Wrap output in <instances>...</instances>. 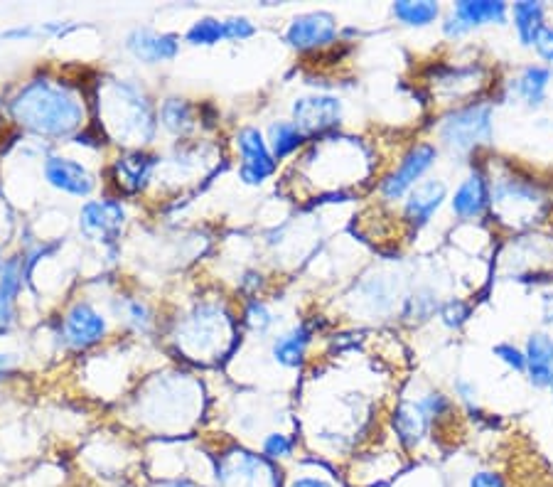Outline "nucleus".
<instances>
[{
  "mask_svg": "<svg viewBox=\"0 0 553 487\" xmlns=\"http://www.w3.org/2000/svg\"><path fill=\"white\" fill-rule=\"evenodd\" d=\"M10 116L35 136L62 141L84 126V104L62 84L32 79L10 101Z\"/></svg>",
  "mask_w": 553,
  "mask_h": 487,
  "instance_id": "nucleus-1",
  "label": "nucleus"
},
{
  "mask_svg": "<svg viewBox=\"0 0 553 487\" xmlns=\"http://www.w3.org/2000/svg\"><path fill=\"white\" fill-rule=\"evenodd\" d=\"M104 128L123 146H148L158 131L153 104L136 84L111 82L101 96Z\"/></svg>",
  "mask_w": 553,
  "mask_h": 487,
  "instance_id": "nucleus-2",
  "label": "nucleus"
},
{
  "mask_svg": "<svg viewBox=\"0 0 553 487\" xmlns=\"http://www.w3.org/2000/svg\"><path fill=\"white\" fill-rule=\"evenodd\" d=\"M438 138L448 151L472 153L492 141V106L467 104L450 111L438 128Z\"/></svg>",
  "mask_w": 553,
  "mask_h": 487,
  "instance_id": "nucleus-3",
  "label": "nucleus"
},
{
  "mask_svg": "<svg viewBox=\"0 0 553 487\" xmlns=\"http://www.w3.org/2000/svg\"><path fill=\"white\" fill-rule=\"evenodd\" d=\"M217 483L219 487H281V473L268 458L232 448L217 460Z\"/></svg>",
  "mask_w": 553,
  "mask_h": 487,
  "instance_id": "nucleus-4",
  "label": "nucleus"
},
{
  "mask_svg": "<svg viewBox=\"0 0 553 487\" xmlns=\"http://www.w3.org/2000/svg\"><path fill=\"white\" fill-rule=\"evenodd\" d=\"M436 160H438V148L433 146V143H416L413 148H408V153L399 160L394 173H389L384 180H381L379 185L381 197L389 202L406 200L408 192L421 183V178L433 168V165H436Z\"/></svg>",
  "mask_w": 553,
  "mask_h": 487,
  "instance_id": "nucleus-5",
  "label": "nucleus"
},
{
  "mask_svg": "<svg viewBox=\"0 0 553 487\" xmlns=\"http://www.w3.org/2000/svg\"><path fill=\"white\" fill-rule=\"evenodd\" d=\"M541 202H544V195L539 192V187L534 183H526V180L507 178L499 180L492 187V210L497 212L502 222H507L509 214H512V222L509 224L522 227V224L534 222Z\"/></svg>",
  "mask_w": 553,
  "mask_h": 487,
  "instance_id": "nucleus-6",
  "label": "nucleus"
},
{
  "mask_svg": "<svg viewBox=\"0 0 553 487\" xmlns=\"http://www.w3.org/2000/svg\"><path fill=\"white\" fill-rule=\"evenodd\" d=\"M236 148H239L241 165L239 180L244 185H263L278 168V160L273 158L268 141L256 126H246L236 133Z\"/></svg>",
  "mask_w": 553,
  "mask_h": 487,
  "instance_id": "nucleus-7",
  "label": "nucleus"
},
{
  "mask_svg": "<svg viewBox=\"0 0 553 487\" xmlns=\"http://www.w3.org/2000/svg\"><path fill=\"white\" fill-rule=\"evenodd\" d=\"M342 101L330 94H310L293 101V123L308 138L325 136L342 123Z\"/></svg>",
  "mask_w": 553,
  "mask_h": 487,
  "instance_id": "nucleus-8",
  "label": "nucleus"
},
{
  "mask_svg": "<svg viewBox=\"0 0 553 487\" xmlns=\"http://www.w3.org/2000/svg\"><path fill=\"white\" fill-rule=\"evenodd\" d=\"M126 224V210L118 200H89L79 212V229L91 242L114 246Z\"/></svg>",
  "mask_w": 553,
  "mask_h": 487,
  "instance_id": "nucleus-9",
  "label": "nucleus"
},
{
  "mask_svg": "<svg viewBox=\"0 0 553 487\" xmlns=\"http://www.w3.org/2000/svg\"><path fill=\"white\" fill-rule=\"evenodd\" d=\"M106 333H109V323L89 301L72 303L64 313L62 337L72 350H89L99 345Z\"/></svg>",
  "mask_w": 553,
  "mask_h": 487,
  "instance_id": "nucleus-10",
  "label": "nucleus"
},
{
  "mask_svg": "<svg viewBox=\"0 0 553 487\" xmlns=\"http://www.w3.org/2000/svg\"><path fill=\"white\" fill-rule=\"evenodd\" d=\"M337 40V18L327 10H313L291 20L286 42L298 52H313L330 47Z\"/></svg>",
  "mask_w": 553,
  "mask_h": 487,
  "instance_id": "nucleus-11",
  "label": "nucleus"
},
{
  "mask_svg": "<svg viewBox=\"0 0 553 487\" xmlns=\"http://www.w3.org/2000/svg\"><path fill=\"white\" fill-rule=\"evenodd\" d=\"M42 175L47 185L72 197H89L96 187V178L87 165L74 158H64V155H50L42 163Z\"/></svg>",
  "mask_w": 553,
  "mask_h": 487,
  "instance_id": "nucleus-12",
  "label": "nucleus"
},
{
  "mask_svg": "<svg viewBox=\"0 0 553 487\" xmlns=\"http://www.w3.org/2000/svg\"><path fill=\"white\" fill-rule=\"evenodd\" d=\"M126 50L143 64H165L180 55V37L175 32L136 28L126 35Z\"/></svg>",
  "mask_w": 553,
  "mask_h": 487,
  "instance_id": "nucleus-13",
  "label": "nucleus"
},
{
  "mask_svg": "<svg viewBox=\"0 0 553 487\" xmlns=\"http://www.w3.org/2000/svg\"><path fill=\"white\" fill-rule=\"evenodd\" d=\"M492 207V185L482 168L472 170L450 197V210L458 219H477Z\"/></svg>",
  "mask_w": 553,
  "mask_h": 487,
  "instance_id": "nucleus-14",
  "label": "nucleus"
},
{
  "mask_svg": "<svg viewBox=\"0 0 553 487\" xmlns=\"http://www.w3.org/2000/svg\"><path fill=\"white\" fill-rule=\"evenodd\" d=\"M448 200V185L443 180H423L413 187L406 195L404 202V219H408L413 229H421L431 222V217L436 214L443 202Z\"/></svg>",
  "mask_w": 553,
  "mask_h": 487,
  "instance_id": "nucleus-15",
  "label": "nucleus"
},
{
  "mask_svg": "<svg viewBox=\"0 0 553 487\" xmlns=\"http://www.w3.org/2000/svg\"><path fill=\"white\" fill-rule=\"evenodd\" d=\"M155 168H158V158L143 151V148H133L118 155L114 163V178L118 187L128 195H136V192L146 190L153 180Z\"/></svg>",
  "mask_w": 553,
  "mask_h": 487,
  "instance_id": "nucleus-16",
  "label": "nucleus"
},
{
  "mask_svg": "<svg viewBox=\"0 0 553 487\" xmlns=\"http://www.w3.org/2000/svg\"><path fill=\"white\" fill-rule=\"evenodd\" d=\"M526 377L536 389H553V337L531 333L524 345Z\"/></svg>",
  "mask_w": 553,
  "mask_h": 487,
  "instance_id": "nucleus-17",
  "label": "nucleus"
},
{
  "mask_svg": "<svg viewBox=\"0 0 553 487\" xmlns=\"http://www.w3.org/2000/svg\"><path fill=\"white\" fill-rule=\"evenodd\" d=\"M391 426H394L396 438L406 451H416L423 441H426L428 431H431L433 421L423 414L418 401H401L391 416Z\"/></svg>",
  "mask_w": 553,
  "mask_h": 487,
  "instance_id": "nucleus-18",
  "label": "nucleus"
},
{
  "mask_svg": "<svg viewBox=\"0 0 553 487\" xmlns=\"http://www.w3.org/2000/svg\"><path fill=\"white\" fill-rule=\"evenodd\" d=\"M310 342H313V330H310V325L305 323L295 325V328L288 330V333L278 335L276 340H273V347H271L273 360H276V365L286 369L303 367Z\"/></svg>",
  "mask_w": 553,
  "mask_h": 487,
  "instance_id": "nucleus-19",
  "label": "nucleus"
},
{
  "mask_svg": "<svg viewBox=\"0 0 553 487\" xmlns=\"http://www.w3.org/2000/svg\"><path fill=\"white\" fill-rule=\"evenodd\" d=\"M453 15L467 30L482 25H504L509 18V5L502 0H460L453 5Z\"/></svg>",
  "mask_w": 553,
  "mask_h": 487,
  "instance_id": "nucleus-20",
  "label": "nucleus"
},
{
  "mask_svg": "<svg viewBox=\"0 0 553 487\" xmlns=\"http://www.w3.org/2000/svg\"><path fill=\"white\" fill-rule=\"evenodd\" d=\"M25 281V264L23 259H8L3 266V276H0V335L10 330L15 320V301L20 296V288Z\"/></svg>",
  "mask_w": 553,
  "mask_h": 487,
  "instance_id": "nucleus-21",
  "label": "nucleus"
},
{
  "mask_svg": "<svg viewBox=\"0 0 553 487\" xmlns=\"http://www.w3.org/2000/svg\"><path fill=\"white\" fill-rule=\"evenodd\" d=\"M553 79V72L544 64H529L524 67L517 77L512 79V92L519 99L526 101V106L536 109L546 101V92H549V84Z\"/></svg>",
  "mask_w": 553,
  "mask_h": 487,
  "instance_id": "nucleus-22",
  "label": "nucleus"
},
{
  "mask_svg": "<svg viewBox=\"0 0 553 487\" xmlns=\"http://www.w3.org/2000/svg\"><path fill=\"white\" fill-rule=\"evenodd\" d=\"M158 123L170 133V136H190L197 128L195 106L187 99H182V96H170V99H165L163 104H160Z\"/></svg>",
  "mask_w": 553,
  "mask_h": 487,
  "instance_id": "nucleus-23",
  "label": "nucleus"
},
{
  "mask_svg": "<svg viewBox=\"0 0 553 487\" xmlns=\"http://www.w3.org/2000/svg\"><path fill=\"white\" fill-rule=\"evenodd\" d=\"M514 20V30H517L519 42L524 47H534L536 35L546 25V8L544 3H534V0H524V3H514L509 8Z\"/></svg>",
  "mask_w": 553,
  "mask_h": 487,
  "instance_id": "nucleus-24",
  "label": "nucleus"
},
{
  "mask_svg": "<svg viewBox=\"0 0 553 487\" xmlns=\"http://www.w3.org/2000/svg\"><path fill=\"white\" fill-rule=\"evenodd\" d=\"M268 148H271L273 158L286 160L288 155L298 153L305 146L308 136L295 126L293 121H273L268 126Z\"/></svg>",
  "mask_w": 553,
  "mask_h": 487,
  "instance_id": "nucleus-25",
  "label": "nucleus"
},
{
  "mask_svg": "<svg viewBox=\"0 0 553 487\" xmlns=\"http://www.w3.org/2000/svg\"><path fill=\"white\" fill-rule=\"evenodd\" d=\"M391 13L406 28H428L440 18V5L433 0H421V3H411V0H399L391 5Z\"/></svg>",
  "mask_w": 553,
  "mask_h": 487,
  "instance_id": "nucleus-26",
  "label": "nucleus"
},
{
  "mask_svg": "<svg viewBox=\"0 0 553 487\" xmlns=\"http://www.w3.org/2000/svg\"><path fill=\"white\" fill-rule=\"evenodd\" d=\"M440 310V301L431 288H418L416 293L404 301V318L413 320V323H426Z\"/></svg>",
  "mask_w": 553,
  "mask_h": 487,
  "instance_id": "nucleus-27",
  "label": "nucleus"
},
{
  "mask_svg": "<svg viewBox=\"0 0 553 487\" xmlns=\"http://www.w3.org/2000/svg\"><path fill=\"white\" fill-rule=\"evenodd\" d=\"M185 40L195 47L219 45L222 40H227V37H224V20L212 18V15H204V18L197 20V23H192V28L187 30Z\"/></svg>",
  "mask_w": 553,
  "mask_h": 487,
  "instance_id": "nucleus-28",
  "label": "nucleus"
},
{
  "mask_svg": "<svg viewBox=\"0 0 553 487\" xmlns=\"http://www.w3.org/2000/svg\"><path fill=\"white\" fill-rule=\"evenodd\" d=\"M116 313L123 315V323L131 325L136 333H148L153 328V313L143 301H136V298H123V301L114 303Z\"/></svg>",
  "mask_w": 553,
  "mask_h": 487,
  "instance_id": "nucleus-29",
  "label": "nucleus"
},
{
  "mask_svg": "<svg viewBox=\"0 0 553 487\" xmlns=\"http://www.w3.org/2000/svg\"><path fill=\"white\" fill-rule=\"evenodd\" d=\"M261 451H263V458H268V460H286L293 456L295 438L288 436V433L273 431L263 438Z\"/></svg>",
  "mask_w": 553,
  "mask_h": 487,
  "instance_id": "nucleus-30",
  "label": "nucleus"
},
{
  "mask_svg": "<svg viewBox=\"0 0 553 487\" xmlns=\"http://www.w3.org/2000/svg\"><path fill=\"white\" fill-rule=\"evenodd\" d=\"M470 313H472L470 305H467L465 301H460V298H450V301H445L438 310L440 320H443V325L448 330L463 328L467 320H470Z\"/></svg>",
  "mask_w": 553,
  "mask_h": 487,
  "instance_id": "nucleus-31",
  "label": "nucleus"
},
{
  "mask_svg": "<svg viewBox=\"0 0 553 487\" xmlns=\"http://www.w3.org/2000/svg\"><path fill=\"white\" fill-rule=\"evenodd\" d=\"M244 320H246V325H249V328L254 330V333H259V335H266L268 330L276 325V318H273V313L268 310V305L261 303V301H251L249 305H246Z\"/></svg>",
  "mask_w": 553,
  "mask_h": 487,
  "instance_id": "nucleus-32",
  "label": "nucleus"
},
{
  "mask_svg": "<svg viewBox=\"0 0 553 487\" xmlns=\"http://www.w3.org/2000/svg\"><path fill=\"white\" fill-rule=\"evenodd\" d=\"M492 355H495L499 362H504V365H507L509 369H514V372H524L526 374L524 350H519L514 342H499V345L492 347Z\"/></svg>",
  "mask_w": 553,
  "mask_h": 487,
  "instance_id": "nucleus-33",
  "label": "nucleus"
},
{
  "mask_svg": "<svg viewBox=\"0 0 553 487\" xmlns=\"http://www.w3.org/2000/svg\"><path fill=\"white\" fill-rule=\"evenodd\" d=\"M256 35V25L251 23L246 15H232V18L224 20V37L232 42H244L251 40Z\"/></svg>",
  "mask_w": 553,
  "mask_h": 487,
  "instance_id": "nucleus-34",
  "label": "nucleus"
},
{
  "mask_svg": "<svg viewBox=\"0 0 553 487\" xmlns=\"http://www.w3.org/2000/svg\"><path fill=\"white\" fill-rule=\"evenodd\" d=\"M467 487H507V480L497 470H475L467 480Z\"/></svg>",
  "mask_w": 553,
  "mask_h": 487,
  "instance_id": "nucleus-35",
  "label": "nucleus"
},
{
  "mask_svg": "<svg viewBox=\"0 0 553 487\" xmlns=\"http://www.w3.org/2000/svg\"><path fill=\"white\" fill-rule=\"evenodd\" d=\"M536 55L541 57L546 64H553V25H544L534 42Z\"/></svg>",
  "mask_w": 553,
  "mask_h": 487,
  "instance_id": "nucleus-36",
  "label": "nucleus"
},
{
  "mask_svg": "<svg viewBox=\"0 0 553 487\" xmlns=\"http://www.w3.org/2000/svg\"><path fill=\"white\" fill-rule=\"evenodd\" d=\"M453 387H455V394H458V399L463 401L467 409H470V411L477 409V387H475V382L460 377V379H455Z\"/></svg>",
  "mask_w": 553,
  "mask_h": 487,
  "instance_id": "nucleus-37",
  "label": "nucleus"
},
{
  "mask_svg": "<svg viewBox=\"0 0 553 487\" xmlns=\"http://www.w3.org/2000/svg\"><path fill=\"white\" fill-rule=\"evenodd\" d=\"M35 37H40V28H35V25H15V28L0 32V40H8V42L35 40Z\"/></svg>",
  "mask_w": 553,
  "mask_h": 487,
  "instance_id": "nucleus-38",
  "label": "nucleus"
},
{
  "mask_svg": "<svg viewBox=\"0 0 553 487\" xmlns=\"http://www.w3.org/2000/svg\"><path fill=\"white\" fill-rule=\"evenodd\" d=\"M74 30H77V25L69 23V20H50V23L40 25L42 37H57V40H62V37H67Z\"/></svg>",
  "mask_w": 553,
  "mask_h": 487,
  "instance_id": "nucleus-39",
  "label": "nucleus"
},
{
  "mask_svg": "<svg viewBox=\"0 0 553 487\" xmlns=\"http://www.w3.org/2000/svg\"><path fill=\"white\" fill-rule=\"evenodd\" d=\"M443 32H445V37H450V40H458V37H463V35H467V32H470V30H467V28H465V25H463V23H460V20H458V18H455V15H453V13H450V15H448V18H445V20H443Z\"/></svg>",
  "mask_w": 553,
  "mask_h": 487,
  "instance_id": "nucleus-40",
  "label": "nucleus"
},
{
  "mask_svg": "<svg viewBox=\"0 0 553 487\" xmlns=\"http://www.w3.org/2000/svg\"><path fill=\"white\" fill-rule=\"evenodd\" d=\"M288 487H332V483L325 478H315V475H303V478H295Z\"/></svg>",
  "mask_w": 553,
  "mask_h": 487,
  "instance_id": "nucleus-41",
  "label": "nucleus"
},
{
  "mask_svg": "<svg viewBox=\"0 0 553 487\" xmlns=\"http://www.w3.org/2000/svg\"><path fill=\"white\" fill-rule=\"evenodd\" d=\"M541 305H544V320L546 323H553V293H544Z\"/></svg>",
  "mask_w": 553,
  "mask_h": 487,
  "instance_id": "nucleus-42",
  "label": "nucleus"
},
{
  "mask_svg": "<svg viewBox=\"0 0 553 487\" xmlns=\"http://www.w3.org/2000/svg\"><path fill=\"white\" fill-rule=\"evenodd\" d=\"M8 372H10V357L0 355V379H3Z\"/></svg>",
  "mask_w": 553,
  "mask_h": 487,
  "instance_id": "nucleus-43",
  "label": "nucleus"
},
{
  "mask_svg": "<svg viewBox=\"0 0 553 487\" xmlns=\"http://www.w3.org/2000/svg\"><path fill=\"white\" fill-rule=\"evenodd\" d=\"M165 487H195V485H190V483H180V480H177V483H170V485H165Z\"/></svg>",
  "mask_w": 553,
  "mask_h": 487,
  "instance_id": "nucleus-44",
  "label": "nucleus"
},
{
  "mask_svg": "<svg viewBox=\"0 0 553 487\" xmlns=\"http://www.w3.org/2000/svg\"><path fill=\"white\" fill-rule=\"evenodd\" d=\"M3 266H5V264H3V259H0V276H3Z\"/></svg>",
  "mask_w": 553,
  "mask_h": 487,
  "instance_id": "nucleus-45",
  "label": "nucleus"
}]
</instances>
